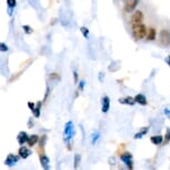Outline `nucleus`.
<instances>
[{"mask_svg":"<svg viewBox=\"0 0 170 170\" xmlns=\"http://www.w3.org/2000/svg\"><path fill=\"white\" fill-rule=\"evenodd\" d=\"M99 139H100V134L99 132H94V134H91V143L92 145H96V143H98Z\"/></svg>","mask_w":170,"mask_h":170,"instance_id":"nucleus-20","label":"nucleus"},{"mask_svg":"<svg viewBox=\"0 0 170 170\" xmlns=\"http://www.w3.org/2000/svg\"><path fill=\"white\" fill-rule=\"evenodd\" d=\"M80 32L82 33V36L86 38V39H88L89 38V30H88L87 27H81L80 28Z\"/></svg>","mask_w":170,"mask_h":170,"instance_id":"nucleus-23","label":"nucleus"},{"mask_svg":"<svg viewBox=\"0 0 170 170\" xmlns=\"http://www.w3.org/2000/svg\"><path fill=\"white\" fill-rule=\"evenodd\" d=\"M18 154L20 156V158H22V159H27L28 157H30L32 154L31 150L29 149V148H27V147H20L19 148V150H18Z\"/></svg>","mask_w":170,"mask_h":170,"instance_id":"nucleus-8","label":"nucleus"},{"mask_svg":"<svg viewBox=\"0 0 170 170\" xmlns=\"http://www.w3.org/2000/svg\"><path fill=\"white\" fill-rule=\"evenodd\" d=\"M120 159H121V161L126 165L128 169H132L134 165H132V156H131V154L125 152V154H122L120 156Z\"/></svg>","mask_w":170,"mask_h":170,"instance_id":"nucleus-6","label":"nucleus"},{"mask_svg":"<svg viewBox=\"0 0 170 170\" xmlns=\"http://www.w3.org/2000/svg\"><path fill=\"white\" fill-rule=\"evenodd\" d=\"M28 107H29V109L32 111L33 109H35V107H36V105H35L33 102H31V101H29V102H28Z\"/></svg>","mask_w":170,"mask_h":170,"instance_id":"nucleus-27","label":"nucleus"},{"mask_svg":"<svg viewBox=\"0 0 170 170\" xmlns=\"http://www.w3.org/2000/svg\"><path fill=\"white\" fill-rule=\"evenodd\" d=\"M139 1L140 0H125V4H123V10L125 12L130 13L136 9V7L138 6Z\"/></svg>","mask_w":170,"mask_h":170,"instance_id":"nucleus-3","label":"nucleus"},{"mask_svg":"<svg viewBox=\"0 0 170 170\" xmlns=\"http://www.w3.org/2000/svg\"><path fill=\"white\" fill-rule=\"evenodd\" d=\"M166 62H167V65H169V66H170V56H168V57H167Z\"/></svg>","mask_w":170,"mask_h":170,"instance_id":"nucleus-32","label":"nucleus"},{"mask_svg":"<svg viewBox=\"0 0 170 170\" xmlns=\"http://www.w3.org/2000/svg\"><path fill=\"white\" fill-rule=\"evenodd\" d=\"M28 139H29V136H28V134L26 132V131H20L19 134H18V136H17L18 143H19V145H21V146L27 143Z\"/></svg>","mask_w":170,"mask_h":170,"instance_id":"nucleus-10","label":"nucleus"},{"mask_svg":"<svg viewBox=\"0 0 170 170\" xmlns=\"http://www.w3.org/2000/svg\"><path fill=\"white\" fill-rule=\"evenodd\" d=\"M170 143V128L167 127L166 129V134L163 137V145H167V143Z\"/></svg>","mask_w":170,"mask_h":170,"instance_id":"nucleus-21","label":"nucleus"},{"mask_svg":"<svg viewBox=\"0 0 170 170\" xmlns=\"http://www.w3.org/2000/svg\"><path fill=\"white\" fill-rule=\"evenodd\" d=\"M159 38H160V42H161L162 46H170V31L169 30H166L163 29L160 31V35H159Z\"/></svg>","mask_w":170,"mask_h":170,"instance_id":"nucleus-4","label":"nucleus"},{"mask_svg":"<svg viewBox=\"0 0 170 170\" xmlns=\"http://www.w3.org/2000/svg\"><path fill=\"white\" fill-rule=\"evenodd\" d=\"M120 103H122V105H128V106H134L136 102V100H134V98H132V97H123V98H119L118 100Z\"/></svg>","mask_w":170,"mask_h":170,"instance_id":"nucleus-13","label":"nucleus"},{"mask_svg":"<svg viewBox=\"0 0 170 170\" xmlns=\"http://www.w3.org/2000/svg\"><path fill=\"white\" fill-rule=\"evenodd\" d=\"M0 50L2 52L8 51V46L4 44V42H1V44H0Z\"/></svg>","mask_w":170,"mask_h":170,"instance_id":"nucleus-26","label":"nucleus"},{"mask_svg":"<svg viewBox=\"0 0 170 170\" xmlns=\"http://www.w3.org/2000/svg\"><path fill=\"white\" fill-rule=\"evenodd\" d=\"M40 163H41V167H42V169L45 170H48L50 168V160L48 158L47 156H45V154H40Z\"/></svg>","mask_w":170,"mask_h":170,"instance_id":"nucleus-11","label":"nucleus"},{"mask_svg":"<svg viewBox=\"0 0 170 170\" xmlns=\"http://www.w3.org/2000/svg\"><path fill=\"white\" fill-rule=\"evenodd\" d=\"M50 79H59V76L57 75V73H52L50 76Z\"/></svg>","mask_w":170,"mask_h":170,"instance_id":"nucleus-30","label":"nucleus"},{"mask_svg":"<svg viewBox=\"0 0 170 170\" xmlns=\"http://www.w3.org/2000/svg\"><path fill=\"white\" fill-rule=\"evenodd\" d=\"M76 131H75V125L72 121H68L65 125V128H63V140L66 143H69L70 140L73 138Z\"/></svg>","mask_w":170,"mask_h":170,"instance_id":"nucleus-1","label":"nucleus"},{"mask_svg":"<svg viewBox=\"0 0 170 170\" xmlns=\"http://www.w3.org/2000/svg\"><path fill=\"white\" fill-rule=\"evenodd\" d=\"M143 11H140V10L134 11L132 17H131V24H132V26H137V24H143Z\"/></svg>","mask_w":170,"mask_h":170,"instance_id":"nucleus-5","label":"nucleus"},{"mask_svg":"<svg viewBox=\"0 0 170 170\" xmlns=\"http://www.w3.org/2000/svg\"><path fill=\"white\" fill-rule=\"evenodd\" d=\"M46 143H47V136L44 134L41 139H40V147H45L46 146Z\"/></svg>","mask_w":170,"mask_h":170,"instance_id":"nucleus-25","label":"nucleus"},{"mask_svg":"<svg viewBox=\"0 0 170 170\" xmlns=\"http://www.w3.org/2000/svg\"><path fill=\"white\" fill-rule=\"evenodd\" d=\"M39 141V137L37 134H32V136H29V139H28V146L29 147H33Z\"/></svg>","mask_w":170,"mask_h":170,"instance_id":"nucleus-16","label":"nucleus"},{"mask_svg":"<svg viewBox=\"0 0 170 170\" xmlns=\"http://www.w3.org/2000/svg\"><path fill=\"white\" fill-rule=\"evenodd\" d=\"M148 131H149V128H148V127H143V128H141V129H140V131H138L137 134H134V139H141L143 136H145V134H147V132H148Z\"/></svg>","mask_w":170,"mask_h":170,"instance_id":"nucleus-17","label":"nucleus"},{"mask_svg":"<svg viewBox=\"0 0 170 170\" xmlns=\"http://www.w3.org/2000/svg\"><path fill=\"white\" fill-rule=\"evenodd\" d=\"M41 105H42V101L37 102L35 109L32 110V114H33V116H35L36 118H39V117H40V109H41Z\"/></svg>","mask_w":170,"mask_h":170,"instance_id":"nucleus-19","label":"nucleus"},{"mask_svg":"<svg viewBox=\"0 0 170 170\" xmlns=\"http://www.w3.org/2000/svg\"><path fill=\"white\" fill-rule=\"evenodd\" d=\"M22 29H24V31L26 32V33H28V35H30V33H32V28L30 27V26H28V24H24V26H22Z\"/></svg>","mask_w":170,"mask_h":170,"instance_id":"nucleus-24","label":"nucleus"},{"mask_svg":"<svg viewBox=\"0 0 170 170\" xmlns=\"http://www.w3.org/2000/svg\"><path fill=\"white\" fill-rule=\"evenodd\" d=\"M163 112H165V115L167 116V118H168V119H170V109H168V108H166V109H165V111H163Z\"/></svg>","mask_w":170,"mask_h":170,"instance_id":"nucleus-29","label":"nucleus"},{"mask_svg":"<svg viewBox=\"0 0 170 170\" xmlns=\"http://www.w3.org/2000/svg\"><path fill=\"white\" fill-rule=\"evenodd\" d=\"M147 33H148V30H147L145 24H137V26H132V36H134V39H143L147 36Z\"/></svg>","mask_w":170,"mask_h":170,"instance_id":"nucleus-2","label":"nucleus"},{"mask_svg":"<svg viewBox=\"0 0 170 170\" xmlns=\"http://www.w3.org/2000/svg\"><path fill=\"white\" fill-rule=\"evenodd\" d=\"M150 141L151 143H154V145H156V146H159V145H161V143H163V137L162 136H152V137H150Z\"/></svg>","mask_w":170,"mask_h":170,"instance_id":"nucleus-15","label":"nucleus"},{"mask_svg":"<svg viewBox=\"0 0 170 170\" xmlns=\"http://www.w3.org/2000/svg\"><path fill=\"white\" fill-rule=\"evenodd\" d=\"M73 80H75V83H78V72L73 71Z\"/></svg>","mask_w":170,"mask_h":170,"instance_id":"nucleus-28","label":"nucleus"},{"mask_svg":"<svg viewBox=\"0 0 170 170\" xmlns=\"http://www.w3.org/2000/svg\"><path fill=\"white\" fill-rule=\"evenodd\" d=\"M16 6H17L16 0H7V7H8L9 16H12V12H13V9L16 8Z\"/></svg>","mask_w":170,"mask_h":170,"instance_id":"nucleus-14","label":"nucleus"},{"mask_svg":"<svg viewBox=\"0 0 170 170\" xmlns=\"http://www.w3.org/2000/svg\"><path fill=\"white\" fill-rule=\"evenodd\" d=\"M134 100H136V102L141 105V106H147L148 105V100H147L146 96L143 95V94H138V95L134 96Z\"/></svg>","mask_w":170,"mask_h":170,"instance_id":"nucleus-12","label":"nucleus"},{"mask_svg":"<svg viewBox=\"0 0 170 170\" xmlns=\"http://www.w3.org/2000/svg\"><path fill=\"white\" fill-rule=\"evenodd\" d=\"M83 87H85V81H80L79 82V89L80 90H83Z\"/></svg>","mask_w":170,"mask_h":170,"instance_id":"nucleus-31","label":"nucleus"},{"mask_svg":"<svg viewBox=\"0 0 170 170\" xmlns=\"http://www.w3.org/2000/svg\"><path fill=\"white\" fill-rule=\"evenodd\" d=\"M20 157V156H19ZM19 157L18 156H16V154H8V157L6 158V161H4V163L7 165L8 167H13L15 165H16L17 162H18V160H19Z\"/></svg>","mask_w":170,"mask_h":170,"instance_id":"nucleus-7","label":"nucleus"},{"mask_svg":"<svg viewBox=\"0 0 170 170\" xmlns=\"http://www.w3.org/2000/svg\"><path fill=\"white\" fill-rule=\"evenodd\" d=\"M102 76H103L102 72H100V73H99V80H100V81H102Z\"/></svg>","mask_w":170,"mask_h":170,"instance_id":"nucleus-33","label":"nucleus"},{"mask_svg":"<svg viewBox=\"0 0 170 170\" xmlns=\"http://www.w3.org/2000/svg\"><path fill=\"white\" fill-rule=\"evenodd\" d=\"M109 109H110V99H109V97L105 96L101 100V111L103 114H107Z\"/></svg>","mask_w":170,"mask_h":170,"instance_id":"nucleus-9","label":"nucleus"},{"mask_svg":"<svg viewBox=\"0 0 170 170\" xmlns=\"http://www.w3.org/2000/svg\"><path fill=\"white\" fill-rule=\"evenodd\" d=\"M80 160H81V157H80V154H75V160H73V168L75 169H77L78 167H79V163H80Z\"/></svg>","mask_w":170,"mask_h":170,"instance_id":"nucleus-22","label":"nucleus"},{"mask_svg":"<svg viewBox=\"0 0 170 170\" xmlns=\"http://www.w3.org/2000/svg\"><path fill=\"white\" fill-rule=\"evenodd\" d=\"M156 36H157V31L154 28H150L148 30V33H147V39L150 40V41H154L156 39Z\"/></svg>","mask_w":170,"mask_h":170,"instance_id":"nucleus-18","label":"nucleus"}]
</instances>
